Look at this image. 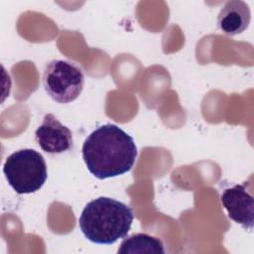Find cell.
Here are the masks:
<instances>
[{"instance_id":"ba28073f","label":"cell","mask_w":254,"mask_h":254,"mask_svg":"<svg viewBox=\"0 0 254 254\" xmlns=\"http://www.w3.org/2000/svg\"><path fill=\"white\" fill-rule=\"evenodd\" d=\"M163 242L146 233H136L124 239L118 249L119 254H165Z\"/></svg>"},{"instance_id":"52a82bcc","label":"cell","mask_w":254,"mask_h":254,"mask_svg":"<svg viewBox=\"0 0 254 254\" xmlns=\"http://www.w3.org/2000/svg\"><path fill=\"white\" fill-rule=\"evenodd\" d=\"M251 13L248 5L241 0L227 1L217 16V26L227 36L243 33L249 26Z\"/></svg>"},{"instance_id":"6da1fadb","label":"cell","mask_w":254,"mask_h":254,"mask_svg":"<svg viewBox=\"0 0 254 254\" xmlns=\"http://www.w3.org/2000/svg\"><path fill=\"white\" fill-rule=\"evenodd\" d=\"M81 151L87 170L99 180L129 172L138 154L133 138L114 124H104L92 131Z\"/></svg>"},{"instance_id":"277c9868","label":"cell","mask_w":254,"mask_h":254,"mask_svg":"<svg viewBox=\"0 0 254 254\" xmlns=\"http://www.w3.org/2000/svg\"><path fill=\"white\" fill-rule=\"evenodd\" d=\"M43 85L50 97L59 103H69L81 93L84 73L79 65L65 60H53L43 73Z\"/></svg>"},{"instance_id":"7a4b0ae2","label":"cell","mask_w":254,"mask_h":254,"mask_svg":"<svg viewBox=\"0 0 254 254\" xmlns=\"http://www.w3.org/2000/svg\"><path fill=\"white\" fill-rule=\"evenodd\" d=\"M133 219L130 206L111 197L100 196L84 206L78 225L89 241L110 245L127 236Z\"/></svg>"},{"instance_id":"5b68a950","label":"cell","mask_w":254,"mask_h":254,"mask_svg":"<svg viewBox=\"0 0 254 254\" xmlns=\"http://www.w3.org/2000/svg\"><path fill=\"white\" fill-rule=\"evenodd\" d=\"M40 148L49 154H62L72 148V133L54 114H46L35 132Z\"/></svg>"},{"instance_id":"8992f818","label":"cell","mask_w":254,"mask_h":254,"mask_svg":"<svg viewBox=\"0 0 254 254\" xmlns=\"http://www.w3.org/2000/svg\"><path fill=\"white\" fill-rule=\"evenodd\" d=\"M228 217L246 230H252L254 219L253 195L246 190V184L225 189L220 196Z\"/></svg>"},{"instance_id":"3957f363","label":"cell","mask_w":254,"mask_h":254,"mask_svg":"<svg viewBox=\"0 0 254 254\" xmlns=\"http://www.w3.org/2000/svg\"><path fill=\"white\" fill-rule=\"evenodd\" d=\"M3 173L9 186L18 194L40 190L48 178L43 155L33 149H21L9 155L4 163Z\"/></svg>"}]
</instances>
